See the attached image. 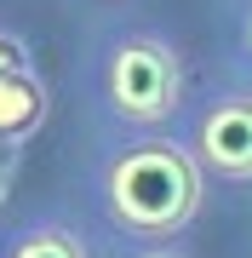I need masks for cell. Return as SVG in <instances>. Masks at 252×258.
Here are the masks:
<instances>
[{
  "instance_id": "8",
  "label": "cell",
  "mask_w": 252,
  "mask_h": 258,
  "mask_svg": "<svg viewBox=\"0 0 252 258\" xmlns=\"http://www.w3.org/2000/svg\"><path fill=\"white\" fill-rule=\"evenodd\" d=\"M121 258H189V252H178L172 241H166V247H126Z\"/></svg>"
},
{
  "instance_id": "6",
  "label": "cell",
  "mask_w": 252,
  "mask_h": 258,
  "mask_svg": "<svg viewBox=\"0 0 252 258\" xmlns=\"http://www.w3.org/2000/svg\"><path fill=\"white\" fill-rule=\"evenodd\" d=\"M229 35H235V57L252 69V0H229Z\"/></svg>"
},
{
  "instance_id": "7",
  "label": "cell",
  "mask_w": 252,
  "mask_h": 258,
  "mask_svg": "<svg viewBox=\"0 0 252 258\" xmlns=\"http://www.w3.org/2000/svg\"><path fill=\"white\" fill-rule=\"evenodd\" d=\"M18 69H35V57H29V40L12 35V29H0V75H18Z\"/></svg>"
},
{
  "instance_id": "2",
  "label": "cell",
  "mask_w": 252,
  "mask_h": 258,
  "mask_svg": "<svg viewBox=\"0 0 252 258\" xmlns=\"http://www.w3.org/2000/svg\"><path fill=\"white\" fill-rule=\"evenodd\" d=\"M86 98L98 120L126 132H178L189 109V69L160 23H109L86 52Z\"/></svg>"
},
{
  "instance_id": "10",
  "label": "cell",
  "mask_w": 252,
  "mask_h": 258,
  "mask_svg": "<svg viewBox=\"0 0 252 258\" xmlns=\"http://www.w3.org/2000/svg\"><path fill=\"white\" fill-rule=\"evenodd\" d=\"M246 92H252V81H246Z\"/></svg>"
},
{
  "instance_id": "5",
  "label": "cell",
  "mask_w": 252,
  "mask_h": 258,
  "mask_svg": "<svg viewBox=\"0 0 252 258\" xmlns=\"http://www.w3.org/2000/svg\"><path fill=\"white\" fill-rule=\"evenodd\" d=\"M46 109H52V92L35 69H18V75H0V144H23L46 126Z\"/></svg>"
},
{
  "instance_id": "1",
  "label": "cell",
  "mask_w": 252,
  "mask_h": 258,
  "mask_svg": "<svg viewBox=\"0 0 252 258\" xmlns=\"http://www.w3.org/2000/svg\"><path fill=\"white\" fill-rule=\"evenodd\" d=\"M92 207L132 247H166L201 218L206 172L178 132H109L92 155Z\"/></svg>"
},
{
  "instance_id": "3",
  "label": "cell",
  "mask_w": 252,
  "mask_h": 258,
  "mask_svg": "<svg viewBox=\"0 0 252 258\" xmlns=\"http://www.w3.org/2000/svg\"><path fill=\"white\" fill-rule=\"evenodd\" d=\"M178 138L206 178L224 184H252V92L246 86H206L184 109Z\"/></svg>"
},
{
  "instance_id": "9",
  "label": "cell",
  "mask_w": 252,
  "mask_h": 258,
  "mask_svg": "<svg viewBox=\"0 0 252 258\" xmlns=\"http://www.w3.org/2000/svg\"><path fill=\"white\" fill-rule=\"evenodd\" d=\"M6 149V144H0ZM6 189H12V155H0V201H6Z\"/></svg>"
},
{
  "instance_id": "4",
  "label": "cell",
  "mask_w": 252,
  "mask_h": 258,
  "mask_svg": "<svg viewBox=\"0 0 252 258\" xmlns=\"http://www.w3.org/2000/svg\"><path fill=\"white\" fill-rule=\"evenodd\" d=\"M0 258H98V247L75 212H35L0 230Z\"/></svg>"
}]
</instances>
